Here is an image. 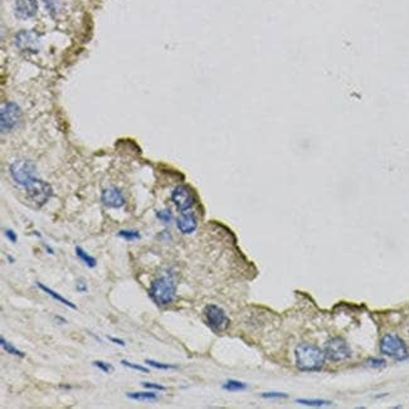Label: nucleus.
<instances>
[{
    "mask_svg": "<svg viewBox=\"0 0 409 409\" xmlns=\"http://www.w3.org/2000/svg\"><path fill=\"white\" fill-rule=\"evenodd\" d=\"M326 356L317 345L301 342L295 349V361L301 372H317L324 367Z\"/></svg>",
    "mask_w": 409,
    "mask_h": 409,
    "instance_id": "f257e3e1",
    "label": "nucleus"
},
{
    "mask_svg": "<svg viewBox=\"0 0 409 409\" xmlns=\"http://www.w3.org/2000/svg\"><path fill=\"white\" fill-rule=\"evenodd\" d=\"M149 295L156 305L168 306L176 297V282L172 273H165L151 282Z\"/></svg>",
    "mask_w": 409,
    "mask_h": 409,
    "instance_id": "f03ea898",
    "label": "nucleus"
},
{
    "mask_svg": "<svg viewBox=\"0 0 409 409\" xmlns=\"http://www.w3.org/2000/svg\"><path fill=\"white\" fill-rule=\"evenodd\" d=\"M11 178L14 179L17 184L22 186H28L32 181L35 180V174H37V168L34 165L33 161L27 160V159H19L11 164L10 168Z\"/></svg>",
    "mask_w": 409,
    "mask_h": 409,
    "instance_id": "7ed1b4c3",
    "label": "nucleus"
},
{
    "mask_svg": "<svg viewBox=\"0 0 409 409\" xmlns=\"http://www.w3.org/2000/svg\"><path fill=\"white\" fill-rule=\"evenodd\" d=\"M379 349H380L381 354L395 359V360H404L408 356V347H407L406 342L394 334L384 335L380 340Z\"/></svg>",
    "mask_w": 409,
    "mask_h": 409,
    "instance_id": "20e7f679",
    "label": "nucleus"
},
{
    "mask_svg": "<svg viewBox=\"0 0 409 409\" xmlns=\"http://www.w3.org/2000/svg\"><path fill=\"white\" fill-rule=\"evenodd\" d=\"M204 319H205L206 325L212 329L214 333H224L229 327L231 320H229L228 315L220 306L214 305V304H209L204 307L203 310Z\"/></svg>",
    "mask_w": 409,
    "mask_h": 409,
    "instance_id": "39448f33",
    "label": "nucleus"
},
{
    "mask_svg": "<svg viewBox=\"0 0 409 409\" xmlns=\"http://www.w3.org/2000/svg\"><path fill=\"white\" fill-rule=\"evenodd\" d=\"M22 121V110L15 102H6L1 104L0 110V127L1 133H10L19 126Z\"/></svg>",
    "mask_w": 409,
    "mask_h": 409,
    "instance_id": "423d86ee",
    "label": "nucleus"
},
{
    "mask_svg": "<svg viewBox=\"0 0 409 409\" xmlns=\"http://www.w3.org/2000/svg\"><path fill=\"white\" fill-rule=\"evenodd\" d=\"M324 353L326 359L336 363V361L349 359L351 356V349L344 339L336 336V338H331L330 340H327L324 347Z\"/></svg>",
    "mask_w": 409,
    "mask_h": 409,
    "instance_id": "0eeeda50",
    "label": "nucleus"
},
{
    "mask_svg": "<svg viewBox=\"0 0 409 409\" xmlns=\"http://www.w3.org/2000/svg\"><path fill=\"white\" fill-rule=\"evenodd\" d=\"M26 190L29 201L33 202L37 206L44 205L49 201V198L53 195L51 184L40 180V179H35L34 181H32L28 186H26Z\"/></svg>",
    "mask_w": 409,
    "mask_h": 409,
    "instance_id": "6e6552de",
    "label": "nucleus"
},
{
    "mask_svg": "<svg viewBox=\"0 0 409 409\" xmlns=\"http://www.w3.org/2000/svg\"><path fill=\"white\" fill-rule=\"evenodd\" d=\"M171 202L179 212H188L197 203V195L188 185H178L171 193Z\"/></svg>",
    "mask_w": 409,
    "mask_h": 409,
    "instance_id": "1a4fd4ad",
    "label": "nucleus"
},
{
    "mask_svg": "<svg viewBox=\"0 0 409 409\" xmlns=\"http://www.w3.org/2000/svg\"><path fill=\"white\" fill-rule=\"evenodd\" d=\"M15 45L23 52L27 53H37L39 51L40 38L33 31H20L15 35Z\"/></svg>",
    "mask_w": 409,
    "mask_h": 409,
    "instance_id": "9d476101",
    "label": "nucleus"
},
{
    "mask_svg": "<svg viewBox=\"0 0 409 409\" xmlns=\"http://www.w3.org/2000/svg\"><path fill=\"white\" fill-rule=\"evenodd\" d=\"M101 202L104 206L112 209L122 208L126 204L125 195L116 186H108V188L103 189L101 194Z\"/></svg>",
    "mask_w": 409,
    "mask_h": 409,
    "instance_id": "9b49d317",
    "label": "nucleus"
},
{
    "mask_svg": "<svg viewBox=\"0 0 409 409\" xmlns=\"http://www.w3.org/2000/svg\"><path fill=\"white\" fill-rule=\"evenodd\" d=\"M15 15L20 19H31L38 11L37 0H15Z\"/></svg>",
    "mask_w": 409,
    "mask_h": 409,
    "instance_id": "f8f14e48",
    "label": "nucleus"
},
{
    "mask_svg": "<svg viewBox=\"0 0 409 409\" xmlns=\"http://www.w3.org/2000/svg\"><path fill=\"white\" fill-rule=\"evenodd\" d=\"M176 227L183 235H192L198 227L197 215L193 212H181L176 219Z\"/></svg>",
    "mask_w": 409,
    "mask_h": 409,
    "instance_id": "ddd939ff",
    "label": "nucleus"
},
{
    "mask_svg": "<svg viewBox=\"0 0 409 409\" xmlns=\"http://www.w3.org/2000/svg\"><path fill=\"white\" fill-rule=\"evenodd\" d=\"M35 285H37L38 287H39L40 290L43 291V292H45V294H47V295H49V296H51L52 299L54 300V301L61 302L62 305L67 306V307L73 308V310H77V306L74 305L73 302H71V301H69V300L65 299V297H63L62 295H60V294H58V292H56V291H53L51 287H48V286L43 285L42 282H37V283H35Z\"/></svg>",
    "mask_w": 409,
    "mask_h": 409,
    "instance_id": "4468645a",
    "label": "nucleus"
},
{
    "mask_svg": "<svg viewBox=\"0 0 409 409\" xmlns=\"http://www.w3.org/2000/svg\"><path fill=\"white\" fill-rule=\"evenodd\" d=\"M127 398L133 399V401L137 402H149V401H156L158 399V394L154 392H130L127 393Z\"/></svg>",
    "mask_w": 409,
    "mask_h": 409,
    "instance_id": "2eb2a0df",
    "label": "nucleus"
},
{
    "mask_svg": "<svg viewBox=\"0 0 409 409\" xmlns=\"http://www.w3.org/2000/svg\"><path fill=\"white\" fill-rule=\"evenodd\" d=\"M76 254H77V257H78L79 260L85 263L87 267H90V268L96 267V265H97L96 258L91 256V254H88L87 252L82 248V247H79V245H77V247H76Z\"/></svg>",
    "mask_w": 409,
    "mask_h": 409,
    "instance_id": "dca6fc26",
    "label": "nucleus"
},
{
    "mask_svg": "<svg viewBox=\"0 0 409 409\" xmlns=\"http://www.w3.org/2000/svg\"><path fill=\"white\" fill-rule=\"evenodd\" d=\"M224 390H228V392H242V390H245L248 388L247 383L239 380H235V379H229L226 383H223L222 385Z\"/></svg>",
    "mask_w": 409,
    "mask_h": 409,
    "instance_id": "f3484780",
    "label": "nucleus"
},
{
    "mask_svg": "<svg viewBox=\"0 0 409 409\" xmlns=\"http://www.w3.org/2000/svg\"><path fill=\"white\" fill-rule=\"evenodd\" d=\"M0 345H1V347H3V349L5 350L6 353L10 354V355L19 356V358H24V356H26V354L23 353V351H20L19 349H17V347H15L13 344H11V342L6 341V340L3 338V336L0 338Z\"/></svg>",
    "mask_w": 409,
    "mask_h": 409,
    "instance_id": "a211bd4d",
    "label": "nucleus"
},
{
    "mask_svg": "<svg viewBox=\"0 0 409 409\" xmlns=\"http://www.w3.org/2000/svg\"><path fill=\"white\" fill-rule=\"evenodd\" d=\"M296 403L302 404V406H308V407H326L331 406V402L324 401V399H296Z\"/></svg>",
    "mask_w": 409,
    "mask_h": 409,
    "instance_id": "6ab92c4d",
    "label": "nucleus"
},
{
    "mask_svg": "<svg viewBox=\"0 0 409 409\" xmlns=\"http://www.w3.org/2000/svg\"><path fill=\"white\" fill-rule=\"evenodd\" d=\"M119 236L121 238H124L127 242H131V240H136L141 238V235L140 232L136 231V229H122V231L119 232Z\"/></svg>",
    "mask_w": 409,
    "mask_h": 409,
    "instance_id": "aec40b11",
    "label": "nucleus"
},
{
    "mask_svg": "<svg viewBox=\"0 0 409 409\" xmlns=\"http://www.w3.org/2000/svg\"><path fill=\"white\" fill-rule=\"evenodd\" d=\"M145 363H146L147 365H150L151 368H155V369H160V370H169V369H176V365L174 364H168V363H160V361H155V360H151V359H146L145 360Z\"/></svg>",
    "mask_w": 409,
    "mask_h": 409,
    "instance_id": "412c9836",
    "label": "nucleus"
},
{
    "mask_svg": "<svg viewBox=\"0 0 409 409\" xmlns=\"http://www.w3.org/2000/svg\"><path fill=\"white\" fill-rule=\"evenodd\" d=\"M45 9L51 13L52 15H56L61 10V1L60 0H44Z\"/></svg>",
    "mask_w": 409,
    "mask_h": 409,
    "instance_id": "4be33fe9",
    "label": "nucleus"
},
{
    "mask_svg": "<svg viewBox=\"0 0 409 409\" xmlns=\"http://www.w3.org/2000/svg\"><path fill=\"white\" fill-rule=\"evenodd\" d=\"M156 218L163 223H170L172 220V213L170 212L169 209H161V210L156 212Z\"/></svg>",
    "mask_w": 409,
    "mask_h": 409,
    "instance_id": "5701e85b",
    "label": "nucleus"
},
{
    "mask_svg": "<svg viewBox=\"0 0 409 409\" xmlns=\"http://www.w3.org/2000/svg\"><path fill=\"white\" fill-rule=\"evenodd\" d=\"M93 367L99 368L100 370H102L103 373H106V374H110L111 372L113 370V367L110 364V363H106V361H102V360H95L92 363Z\"/></svg>",
    "mask_w": 409,
    "mask_h": 409,
    "instance_id": "b1692460",
    "label": "nucleus"
},
{
    "mask_svg": "<svg viewBox=\"0 0 409 409\" xmlns=\"http://www.w3.org/2000/svg\"><path fill=\"white\" fill-rule=\"evenodd\" d=\"M141 385L144 388H146L147 390H156V392H164L167 388L161 385V384L158 383H151V381H142Z\"/></svg>",
    "mask_w": 409,
    "mask_h": 409,
    "instance_id": "393cba45",
    "label": "nucleus"
},
{
    "mask_svg": "<svg viewBox=\"0 0 409 409\" xmlns=\"http://www.w3.org/2000/svg\"><path fill=\"white\" fill-rule=\"evenodd\" d=\"M121 364L124 365V367L130 368V369L137 370V372H141V373H150V370L147 369V368L142 367V365L134 364V363H131V361H129V360H121Z\"/></svg>",
    "mask_w": 409,
    "mask_h": 409,
    "instance_id": "a878e982",
    "label": "nucleus"
},
{
    "mask_svg": "<svg viewBox=\"0 0 409 409\" xmlns=\"http://www.w3.org/2000/svg\"><path fill=\"white\" fill-rule=\"evenodd\" d=\"M367 365L370 368H383L385 367V360L379 358H372L367 361Z\"/></svg>",
    "mask_w": 409,
    "mask_h": 409,
    "instance_id": "bb28decb",
    "label": "nucleus"
},
{
    "mask_svg": "<svg viewBox=\"0 0 409 409\" xmlns=\"http://www.w3.org/2000/svg\"><path fill=\"white\" fill-rule=\"evenodd\" d=\"M262 398L266 399H279V398H287V394L279 392H267L263 393Z\"/></svg>",
    "mask_w": 409,
    "mask_h": 409,
    "instance_id": "cd10ccee",
    "label": "nucleus"
},
{
    "mask_svg": "<svg viewBox=\"0 0 409 409\" xmlns=\"http://www.w3.org/2000/svg\"><path fill=\"white\" fill-rule=\"evenodd\" d=\"M76 290L78 291V292H81V294H85V292H87V291H88L87 283H86L85 281H83V279H82V278L77 279Z\"/></svg>",
    "mask_w": 409,
    "mask_h": 409,
    "instance_id": "c85d7f7f",
    "label": "nucleus"
},
{
    "mask_svg": "<svg viewBox=\"0 0 409 409\" xmlns=\"http://www.w3.org/2000/svg\"><path fill=\"white\" fill-rule=\"evenodd\" d=\"M4 235H5V237L8 238L11 243H17L18 236H17V233L13 231V229H10V228L5 229V231H4Z\"/></svg>",
    "mask_w": 409,
    "mask_h": 409,
    "instance_id": "c756f323",
    "label": "nucleus"
},
{
    "mask_svg": "<svg viewBox=\"0 0 409 409\" xmlns=\"http://www.w3.org/2000/svg\"><path fill=\"white\" fill-rule=\"evenodd\" d=\"M108 340H110V341H112L113 344H117V345H120V346H125V341L124 340H121V339H117V338H113V336H110V338H108Z\"/></svg>",
    "mask_w": 409,
    "mask_h": 409,
    "instance_id": "7c9ffc66",
    "label": "nucleus"
}]
</instances>
